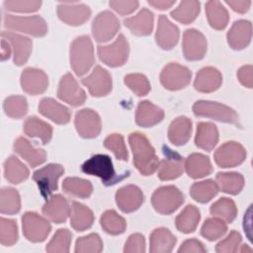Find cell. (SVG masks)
Masks as SVG:
<instances>
[{
  "mask_svg": "<svg viewBox=\"0 0 253 253\" xmlns=\"http://www.w3.org/2000/svg\"><path fill=\"white\" fill-rule=\"evenodd\" d=\"M162 150L165 157L159 162L158 178L162 181H169L180 177L184 170L183 157L166 145L162 147Z\"/></svg>",
  "mask_w": 253,
  "mask_h": 253,
  "instance_id": "17",
  "label": "cell"
},
{
  "mask_svg": "<svg viewBox=\"0 0 253 253\" xmlns=\"http://www.w3.org/2000/svg\"><path fill=\"white\" fill-rule=\"evenodd\" d=\"M252 71H253V68H252V65H244L242 66L238 72H237V77H238V80L239 82L247 87V88H252L253 86V79H252Z\"/></svg>",
  "mask_w": 253,
  "mask_h": 253,
  "instance_id": "58",
  "label": "cell"
},
{
  "mask_svg": "<svg viewBox=\"0 0 253 253\" xmlns=\"http://www.w3.org/2000/svg\"><path fill=\"white\" fill-rule=\"evenodd\" d=\"M21 209V199L18 191L11 187L1 190L0 211L3 214H15Z\"/></svg>",
  "mask_w": 253,
  "mask_h": 253,
  "instance_id": "45",
  "label": "cell"
},
{
  "mask_svg": "<svg viewBox=\"0 0 253 253\" xmlns=\"http://www.w3.org/2000/svg\"><path fill=\"white\" fill-rule=\"evenodd\" d=\"M104 146L111 150L117 159L127 161L128 153L125 143V139L120 133H113L106 137L104 141Z\"/></svg>",
  "mask_w": 253,
  "mask_h": 253,
  "instance_id": "51",
  "label": "cell"
},
{
  "mask_svg": "<svg viewBox=\"0 0 253 253\" xmlns=\"http://www.w3.org/2000/svg\"><path fill=\"white\" fill-rule=\"evenodd\" d=\"M222 83L221 73L214 67L207 66L202 68L196 75L194 87L202 93H211L217 90Z\"/></svg>",
  "mask_w": 253,
  "mask_h": 253,
  "instance_id": "24",
  "label": "cell"
},
{
  "mask_svg": "<svg viewBox=\"0 0 253 253\" xmlns=\"http://www.w3.org/2000/svg\"><path fill=\"white\" fill-rule=\"evenodd\" d=\"M125 84L137 96H145L150 91V83L146 76L140 73L127 74L124 78Z\"/></svg>",
  "mask_w": 253,
  "mask_h": 253,
  "instance_id": "50",
  "label": "cell"
},
{
  "mask_svg": "<svg viewBox=\"0 0 253 253\" xmlns=\"http://www.w3.org/2000/svg\"><path fill=\"white\" fill-rule=\"evenodd\" d=\"M57 16L69 26L83 25L91 16L88 6L76 2H63L57 5Z\"/></svg>",
  "mask_w": 253,
  "mask_h": 253,
  "instance_id": "18",
  "label": "cell"
},
{
  "mask_svg": "<svg viewBox=\"0 0 253 253\" xmlns=\"http://www.w3.org/2000/svg\"><path fill=\"white\" fill-rule=\"evenodd\" d=\"M164 118V111L151 102L144 100L139 102L136 114V125L142 127H150L159 124Z\"/></svg>",
  "mask_w": 253,
  "mask_h": 253,
  "instance_id": "26",
  "label": "cell"
},
{
  "mask_svg": "<svg viewBox=\"0 0 253 253\" xmlns=\"http://www.w3.org/2000/svg\"><path fill=\"white\" fill-rule=\"evenodd\" d=\"M183 203V193L173 185L158 188L151 197V204L154 210L161 214L173 213Z\"/></svg>",
  "mask_w": 253,
  "mask_h": 253,
  "instance_id": "5",
  "label": "cell"
},
{
  "mask_svg": "<svg viewBox=\"0 0 253 253\" xmlns=\"http://www.w3.org/2000/svg\"><path fill=\"white\" fill-rule=\"evenodd\" d=\"M3 39L11 43L13 54H14V63L16 65H23L25 64L32 52L33 48V42L27 37L12 33V32H5L1 33Z\"/></svg>",
  "mask_w": 253,
  "mask_h": 253,
  "instance_id": "21",
  "label": "cell"
},
{
  "mask_svg": "<svg viewBox=\"0 0 253 253\" xmlns=\"http://www.w3.org/2000/svg\"><path fill=\"white\" fill-rule=\"evenodd\" d=\"M18 240V227L13 219L0 218V242L4 246H12Z\"/></svg>",
  "mask_w": 253,
  "mask_h": 253,
  "instance_id": "52",
  "label": "cell"
},
{
  "mask_svg": "<svg viewBox=\"0 0 253 253\" xmlns=\"http://www.w3.org/2000/svg\"><path fill=\"white\" fill-rule=\"evenodd\" d=\"M4 27L11 31H18L33 37L41 38L46 35L47 26L45 21L38 15L35 16H15L4 14Z\"/></svg>",
  "mask_w": 253,
  "mask_h": 253,
  "instance_id": "4",
  "label": "cell"
},
{
  "mask_svg": "<svg viewBox=\"0 0 253 253\" xmlns=\"http://www.w3.org/2000/svg\"><path fill=\"white\" fill-rule=\"evenodd\" d=\"M95 62L93 43L88 36L77 37L70 45V65L77 76L86 74Z\"/></svg>",
  "mask_w": 253,
  "mask_h": 253,
  "instance_id": "2",
  "label": "cell"
},
{
  "mask_svg": "<svg viewBox=\"0 0 253 253\" xmlns=\"http://www.w3.org/2000/svg\"><path fill=\"white\" fill-rule=\"evenodd\" d=\"M125 253H144L145 252V239L144 236L140 233H133L131 234L127 240L126 241Z\"/></svg>",
  "mask_w": 253,
  "mask_h": 253,
  "instance_id": "55",
  "label": "cell"
},
{
  "mask_svg": "<svg viewBox=\"0 0 253 253\" xmlns=\"http://www.w3.org/2000/svg\"><path fill=\"white\" fill-rule=\"evenodd\" d=\"M206 37L198 30L188 29L183 35V53L187 60H201L207 52Z\"/></svg>",
  "mask_w": 253,
  "mask_h": 253,
  "instance_id": "15",
  "label": "cell"
},
{
  "mask_svg": "<svg viewBox=\"0 0 253 253\" xmlns=\"http://www.w3.org/2000/svg\"><path fill=\"white\" fill-rule=\"evenodd\" d=\"M81 170L85 174L99 177L106 186L115 185L128 176V172L123 175H117L112 159L106 154L93 155L82 164Z\"/></svg>",
  "mask_w": 253,
  "mask_h": 253,
  "instance_id": "3",
  "label": "cell"
},
{
  "mask_svg": "<svg viewBox=\"0 0 253 253\" xmlns=\"http://www.w3.org/2000/svg\"><path fill=\"white\" fill-rule=\"evenodd\" d=\"M119 30V19L108 10L99 13L92 23V34L98 42H106L112 40Z\"/></svg>",
  "mask_w": 253,
  "mask_h": 253,
  "instance_id": "11",
  "label": "cell"
},
{
  "mask_svg": "<svg viewBox=\"0 0 253 253\" xmlns=\"http://www.w3.org/2000/svg\"><path fill=\"white\" fill-rule=\"evenodd\" d=\"M218 142V130L214 124L201 122L197 125L195 144L204 150H212Z\"/></svg>",
  "mask_w": 253,
  "mask_h": 253,
  "instance_id": "30",
  "label": "cell"
},
{
  "mask_svg": "<svg viewBox=\"0 0 253 253\" xmlns=\"http://www.w3.org/2000/svg\"><path fill=\"white\" fill-rule=\"evenodd\" d=\"M252 25L247 20H238L229 29L226 38L229 46L239 50L247 47L251 42Z\"/></svg>",
  "mask_w": 253,
  "mask_h": 253,
  "instance_id": "23",
  "label": "cell"
},
{
  "mask_svg": "<svg viewBox=\"0 0 253 253\" xmlns=\"http://www.w3.org/2000/svg\"><path fill=\"white\" fill-rule=\"evenodd\" d=\"M72 239V233L66 228H59L47 243L45 250L49 253H67Z\"/></svg>",
  "mask_w": 253,
  "mask_h": 253,
  "instance_id": "46",
  "label": "cell"
},
{
  "mask_svg": "<svg viewBox=\"0 0 253 253\" xmlns=\"http://www.w3.org/2000/svg\"><path fill=\"white\" fill-rule=\"evenodd\" d=\"M100 223L103 229L111 235H119L125 232L126 222L123 216L117 213L114 210L106 211L100 218Z\"/></svg>",
  "mask_w": 253,
  "mask_h": 253,
  "instance_id": "44",
  "label": "cell"
},
{
  "mask_svg": "<svg viewBox=\"0 0 253 253\" xmlns=\"http://www.w3.org/2000/svg\"><path fill=\"white\" fill-rule=\"evenodd\" d=\"M193 112L197 117L209 118L226 124H236L238 121V116L233 109L217 102L198 101L193 106Z\"/></svg>",
  "mask_w": 253,
  "mask_h": 253,
  "instance_id": "6",
  "label": "cell"
},
{
  "mask_svg": "<svg viewBox=\"0 0 253 253\" xmlns=\"http://www.w3.org/2000/svg\"><path fill=\"white\" fill-rule=\"evenodd\" d=\"M24 132L30 137L40 138L43 144L50 141L52 135V127L47 123L42 121L36 116L30 117L24 124Z\"/></svg>",
  "mask_w": 253,
  "mask_h": 253,
  "instance_id": "35",
  "label": "cell"
},
{
  "mask_svg": "<svg viewBox=\"0 0 253 253\" xmlns=\"http://www.w3.org/2000/svg\"><path fill=\"white\" fill-rule=\"evenodd\" d=\"M206 13L210 26L214 30H223L228 23L227 10L219 1H209L206 4Z\"/></svg>",
  "mask_w": 253,
  "mask_h": 253,
  "instance_id": "39",
  "label": "cell"
},
{
  "mask_svg": "<svg viewBox=\"0 0 253 253\" xmlns=\"http://www.w3.org/2000/svg\"><path fill=\"white\" fill-rule=\"evenodd\" d=\"M97 52L103 63L110 67H119L126 62L129 46L125 36L119 35L113 43L108 45H99Z\"/></svg>",
  "mask_w": 253,
  "mask_h": 253,
  "instance_id": "7",
  "label": "cell"
},
{
  "mask_svg": "<svg viewBox=\"0 0 253 253\" xmlns=\"http://www.w3.org/2000/svg\"><path fill=\"white\" fill-rule=\"evenodd\" d=\"M94 222L93 211L83 204L73 202L70 208V225L77 231H84Z\"/></svg>",
  "mask_w": 253,
  "mask_h": 253,
  "instance_id": "34",
  "label": "cell"
},
{
  "mask_svg": "<svg viewBox=\"0 0 253 253\" xmlns=\"http://www.w3.org/2000/svg\"><path fill=\"white\" fill-rule=\"evenodd\" d=\"M144 201L142 191L135 185H126L116 193V203L119 209L126 212H132L140 208Z\"/></svg>",
  "mask_w": 253,
  "mask_h": 253,
  "instance_id": "20",
  "label": "cell"
},
{
  "mask_svg": "<svg viewBox=\"0 0 253 253\" xmlns=\"http://www.w3.org/2000/svg\"><path fill=\"white\" fill-rule=\"evenodd\" d=\"M226 231L227 225L225 221L218 217L206 219L201 228V234L209 241H214L222 237Z\"/></svg>",
  "mask_w": 253,
  "mask_h": 253,
  "instance_id": "47",
  "label": "cell"
},
{
  "mask_svg": "<svg viewBox=\"0 0 253 253\" xmlns=\"http://www.w3.org/2000/svg\"><path fill=\"white\" fill-rule=\"evenodd\" d=\"M57 97L72 107L81 106L86 100L85 91L79 86L71 73H66L61 77L58 85Z\"/></svg>",
  "mask_w": 253,
  "mask_h": 253,
  "instance_id": "14",
  "label": "cell"
},
{
  "mask_svg": "<svg viewBox=\"0 0 253 253\" xmlns=\"http://www.w3.org/2000/svg\"><path fill=\"white\" fill-rule=\"evenodd\" d=\"M1 44H2V47H1V60H6L11 55V47H10L8 42L5 39L2 40Z\"/></svg>",
  "mask_w": 253,
  "mask_h": 253,
  "instance_id": "61",
  "label": "cell"
},
{
  "mask_svg": "<svg viewBox=\"0 0 253 253\" xmlns=\"http://www.w3.org/2000/svg\"><path fill=\"white\" fill-rule=\"evenodd\" d=\"M22 89L30 95L42 94L48 87V77L39 68L28 67L21 74Z\"/></svg>",
  "mask_w": 253,
  "mask_h": 253,
  "instance_id": "19",
  "label": "cell"
},
{
  "mask_svg": "<svg viewBox=\"0 0 253 253\" xmlns=\"http://www.w3.org/2000/svg\"><path fill=\"white\" fill-rule=\"evenodd\" d=\"M128 142L133 154V164L140 174L152 175L159 166V160L147 137L140 132H132Z\"/></svg>",
  "mask_w": 253,
  "mask_h": 253,
  "instance_id": "1",
  "label": "cell"
},
{
  "mask_svg": "<svg viewBox=\"0 0 253 253\" xmlns=\"http://www.w3.org/2000/svg\"><path fill=\"white\" fill-rule=\"evenodd\" d=\"M22 227L25 237L31 242H42L51 231L50 223L34 211H27L22 216Z\"/></svg>",
  "mask_w": 253,
  "mask_h": 253,
  "instance_id": "8",
  "label": "cell"
},
{
  "mask_svg": "<svg viewBox=\"0 0 253 253\" xmlns=\"http://www.w3.org/2000/svg\"><path fill=\"white\" fill-rule=\"evenodd\" d=\"M30 172L27 166L16 156H9L4 162L5 179L12 184H20L29 178Z\"/></svg>",
  "mask_w": 253,
  "mask_h": 253,
  "instance_id": "37",
  "label": "cell"
},
{
  "mask_svg": "<svg viewBox=\"0 0 253 253\" xmlns=\"http://www.w3.org/2000/svg\"><path fill=\"white\" fill-rule=\"evenodd\" d=\"M93 97H103L112 91L113 81L108 70L97 65L92 73L81 80Z\"/></svg>",
  "mask_w": 253,
  "mask_h": 253,
  "instance_id": "13",
  "label": "cell"
},
{
  "mask_svg": "<svg viewBox=\"0 0 253 253\" xmlns=\"http://www.w3.org/2000/svg\"><path fill=\"white\" fill-rule=\"evenodd\" d=\"M179 35L178 27L171 23L165 15H160L155 34L156 43L162 49H171L178 43Z\"/></svg>",
  "mask_w": 253,
  "mask_h": 253,
  "instance_id": "22",
  "label": "cell"
},
{
  "mask_svg": "<svg viewBox=\"0 0 253 253\" xmlns=\"http://www.w3.org/2000/svg\"><path fill=\"white\" fill-rule=\"evenodd\" d=\"M3 108L8 117L12 119H21L28 112L27 99L24 96H10L5 99Z\"/></svg>",
  "mask_w": 253,
  "mask_h": 253,
  "instance_id": "48",
  "label": "cell"
},
{
  "mask_svg": "<svg viewBox=\"0 0 253 253\" xmlns=\"http://www.w3.org/2000/svg\"><path fill=\"white\" fill-rule=\"evenodd\" d=\"M218 189L229 195H237L244 187V178L236 172H219L215 177Z\"/></svg>",
  "mask_w": 253,
  "mask_h": 253,
  "instance_id": "38",
  "label": "cell"
},
{
  "mask_svg": "<svg viewBox=\"0 0 253 253\" xmlns=\"http://www.w3.org/2000/svg\"><path fill=\"white\" fill-rule=\"evenodd\" d=\"M225 3L227 5H229L233 11L237 12V13H240V14H243L245 12H247L250 8V5H251V1H245V0H226Z\"/></svg>",
  "mask_w": 253,
  "mask_h": 253,
  "instance_id": "59",
  "label": "cell"
},
{
  "mask_svg": "<svg viewBox=\"0 0 253 253\" xmlns=\"http://www.w3.org/2000/svg\"><path fill=\"white\" fill-rule=\"evenodd\" d=\"M200 219L201 213L199 209L194 205H188L177 215L175 224L179 231L183 233H192L196 230Z\"/></svg>",
  "mask_w": 253,
  "mask_h": 253,
  "instance_id": "36",
  "label": "cell"
},
{
  "mask_svg": "<svg viewBox=\"0 0 253 253\" xmlns=\"http://www.w3.org/2000/svg\"><path fill=\"white\" fill-rule=\"evenodd\" d=\"M179 253H205L207 252V248L205 245L198 239H188L182 243L180 248L178 249Z\"/></svg>",
  "mask_w": 253,
  "mask_h": 253,
  "instance_id": "57",
  "label": "cell"
},
{
  "mask_svg": "<svg viewBox=\"0 0 253 253\" xmlns=\"http://www.w3.org/2000/svg\"><path fill=\"white\" fill-rule=\"evenodd\" d=\"M219 189L213 180H205L201 182H196L191 186L190 195L198 203L206 204L214 198Z\"/></svg>",
  "mask_w": 253,
  "mask_h": 253,
  "instance_id": "41",
  "label": "cell"
},
{
  "mask_svg": "<svg viewBox=\"0 0 253 253\" xmlns=\"http://www.w3.org/2000/svg\"><path fill=\"white\" fill-rule=\"evenodd\" d=\"M5 9L12 12L18 13H31L36 12L40 9L42 1L38 0H25V1H4Z\"/></svg>",
  "mask_w": 253,
  "mask_h": 253,
  "instance_id": "54",
  "label": "cell"
},
{
  "mask_svg": "<svg viewBox=\"0 0 253 253\" xmlns=\"http://www.w3.org/2000/svg\"><path fill=\"white\" fill-rule=\"evenodd\" d=\"M191 133L192 122L184 116L176 118L168 128V138L176 146L186 144L191 137Z\"/></svg>",
  "mask_w": 253,
  "mask_h": 253,
  "instance_id": "33",
  "label": "cell"
},
{
  "mask_svg": "<svg viewBox=\"0 0 253 253\" xmlns=\"http://www.w3.org/2000/svg\"><path fill=\"white\" fill-rule=\"evenodd\" d=\"M245 158V148L240 143L235 141L224 142L214 152V161L221 168H229L240 165Z\"/></svg>",
  "mask_w": 253,
  "mask_h": 253,
  "instance_id": "12",
  "label": "cell"
},
{
  "mask_svg": "<svg viewBox=\"0 0 253 253\" xmlns=\"http://www.w3.org/2000/svg\"><path fill=\"white\" fill-rule=\"evenodd\" d=\"M103 250V241L99 234L90 233L86 236L79 237L76 240V253H99Z\"/></svg>",
  "mask_w": 253,
  "mask_h": 253,
  "instance_id": "49",
  "label": "cell"
},
{
  "mask_svg": "<svg viewBox=\"0 0 253 253\" xmlns=\"http://www.w3.org/2000/svg\"><path fill=\"white\" fill-rule=\"evenodd\" d=\"M244 251H248V252H251V249H250V248H248L247 246L243 245V246H242V248L240 249V252H244Z\"/></svg>",
  "mask_w": 253,
  "mask_h": 253,
  "instance_id": "62",
  "label": "cell"
},
{
  "mask_svg": "<svg viewBox=\"0 0 253 253\" xmlns=\"http://www.w3.org/2000/svg\"><path fill=\"white\" fill-rule=\"evenodd\" d=\"M153 13L143 8L135 16L124 20L125 26L135 36H148L153 30Z\"/></svg>",
  "mask_w": 253,
  "mask_h": 253,
  "instance_id": "27",
  "label": "cell"
},
{
  "mask_svg": "<svg viewBox=\"0 0 253 253\" xmlns=\"http://www.w3.org/2000/svg\"><path fill=\"white\" fill-rule=\"evenodd\" d=\"M43 214L55 223L64 222L70 213L67 200L61 195L52 196L42 207Z\"/></svg>",
  "mask_w": 253,
  "mask_h": 253,
  "instance_id": "28",
  "label": "cell"
},
{
  "mask_svg": "<svg viewBox=\"0 0 253 253\" xmlns=\"http://www.w3.org/2000/svg\"><path fill=\"white\" fill-rule=\"evenodd\" d=\"M39 112L57 125H65L70 121V111L51 98H42L39 104Z\"/></svg>",
  "mask_w": 253,
  "mask_h": 253,
  "instance_id": "25",
  "label": "cell"
},
{
  "mask_svg": "<svg viewBox=\"0 0 253 253\" xmlns=\"http://www.w3.org/2000/svg\"><path fill=\"white\" fill-rule=\"evenodd\" d=\"M63 173L64 168L55 163L47 164L34 172L33 179L38 184L40 192L44 199H47L55 190H57V181Z\"/></svg>",
  "mask_w": 253,
  "mask_h": 253,
  "instance_id": "10",
  "label": "cell"
},
{
  "mask_svg": "<svg viewBox=\"0 0 253 253\" xmlns=\"http://www.w3.org/2000/svg\"><path fill=\"white\" fill-rule=\"evenodd\" d=\"M242 237L239 232L232 230L225 239L219 241L215 246V251L218 253H233L238 251Z\"/></svg>",
  "mask_w": 253,
  "mask_h": 253,
  "instance_id": "53",
  "label": "cell"
},
{
  "mask_svg": "<svg viewBox=\"0 0 253 253\" xmlns=\"http://www.w3.org/2000/svg\"><path fill=\"white\" fill-rule=\"evenodd\" d=\"M74 125L77 132L83 138H94L101 132V119L91 109H82L75 115Z\"/></svg>",
  "mask_w": 253,
  "mask_h": 253,
  "instance_id": "16",
  "label": "cell"
},
{
  "mask_svg": "<svg viewBox=\"0 0 253 253\" xmlns=\"http://www.w3.org/2000/svg\"><path fill=\"white\" fill-rule=\"evenodd\" d=\"M14 150L32 167L41 165L46 160L45 151L33 146L30 141L23 136H20L15 140Z\"/></svg>",
  "mask_w": 253,
  "mask_h": 253,
  "instance_id": "29",
  "label": "cell"
},
{
  "mask_svg": "<svg viewBox=\"0 0 253 253\" xmlns=\"http://www.w3.org/2000/svg\"><path fill=\"white\" fill-rule=\"evenodd\" d=\"M177 238L168 228L154 229L149 237V251L151 253H169L174 248Z\"/></svg>",
  "mask_w": 253,
  "mask_h": 253,
  "instance_id": "31",
  "label": "cell"
},
{
  "mask_svg": "<svg viewBox=\"0 0 253 253\" xmlns=\"http://www.w3.org/2000/svg\"><path fill=\"white\" fill-rule=\"evenodd\" d=\"M185 170L192 179H199L210 175L212 172V166L208 156L202 153H192L185 161Z\"/></svg>",
  "mask_w": 253,
  "mask_h": 253,
  "instance_id": "32",
  "label": "cell"
},
{
  "mask_svg": "<svg viewBox=\"0 0 253 253\" xmlns=\"http://www.w3.org/2000/svg\"><path fill=\"white\" fill-rule=\"evenodd\" d=\"M62 189L67 195L81 199L89 198L93 192L90 181L77 177L65 178L62 182Z\"/></svg>",
  "mask_w": 253,
  "mask_h": 253,
  "instance_id": "40",
  "label": "cell"
},
{
  "mask_svg": "<svg viewBox=\"0 0 253 253\" xmlns=\"http://www.w3.org/2000/svg\"><path fill=\"white\" fill-rule=\"evenodd\" d=\"M200 7L201 4L199 1H182L177 8L171 11L170 14L172 18L177 22L187 25L195 21V19L198 17L200 13Z\"/></svg>",
  "mask_w": 253,
  "mask_h": 253,
  "instance_id": "42",
  "label": "cell"
},
{
  "mask_svg": "<svg viewBox=\"0 0 253 253\" xmlns=\"http://www.w3.org/2000/svg\"><path fill=\"white\" fill-rule=\"evenodd\" d=\"M210 211L212 216L218 217L225 222H232L237 215V208L235 203L229 198H220L215 203H213Z\"/></svg>",
  "mask_w": 253,
  "mask_h": 253,
  "instance_id": "43",
  "label": "cell"
},
{
  "mask_svg": "<svg viewBox=\"0 0 253 253\" xmlns=\"http://www.w3.org/2000/svg\"><path fill=\"white\" fill-rule=\"evenodd\" d=\"M148 4L152 7H154L155 9L166 10L175 4V0H171V1H169V0H149Z\"/></svg>",
  "mask_w": 253,
  "mask_h": 253,
  "instance_id": "60",
  "label": "cell"
},
{
  "mask_svg": "<svg viewBox=\"0 0 253 253\" xmlns=\"http://www.w3.org/2000/svg\"><path fill=\"white\" fill-rule=\"evenodd\" d=\"M192 72L186 66L176 62L167 64L161 71L160 82L162 86L170 91H177L189 85Z\"/></svg>",
  "mask_w": 253,
  "mask_h": 253,
  "instance_id": "9",
  "label": "cell"
},
{
  "mask_svg": "<svg viewBox=\"0 0 253 253\" xmlns=\"http://www.w3.org/2000/svg\"><path fill=\"white\" fill-rule=\"evenodd\" d=\"M138 1H110L109 5L120 15H128L138 7Z\"/></svg>",
  "mask_w": 253,
  "mask_h": 253,
  "instance_id": "56",
  "label": "cell"
}]
</instances>
